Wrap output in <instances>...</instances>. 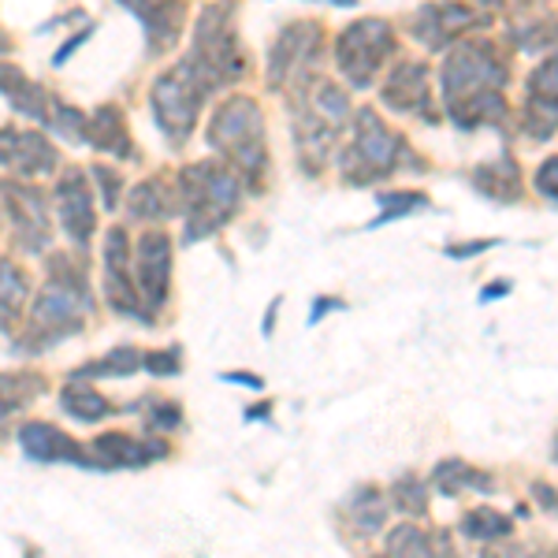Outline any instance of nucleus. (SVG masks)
Segmentation results:
<instances>
[{"mask_svg":"<svg viewBox=\"0 0 558 558\" xmlns=\"http://www.w3.org/2000/svg\"><path fill=\"white\" fill-rule=\"evenodd\" d=\"M510 60L495 41H454V52L444 60L439 89H444L447 120L458 131L502 128L510 120L507 101Z\"/></svg>","mask_w":558,"mask_h":558,"instance_id":"1","label":"nucleus"},{"mask_svg":"<svg viewBox=\"0 0 558 558\" xmlns=\"http://www.w3.org/2000/svg\"><path fill=\"white\" fill-rule=\"evenodd\" d=\"M45 268H49V276L34 299L23 336L15 339V354H45L64 339L78 336L86 328V313L94 310V291H89L83 257L52 254Z\"/></svg>","mask_w":558,"mask_h":558,"instance_id":"2","label":"nucleus"},{"mask_svg":"<svg viewBox=\"0 0 558 558\" xmlns=\"http://www.w3.org/2000/svg\"><path fill=\"white\" fill-rule=\"evenodd\" d=\"M291 94V131H294V149H299L302 172L320 175L328 168L331 153L343 128L350 123V97L343 86H336L331 78L310 75L299 86L287 89Z\"/></svg>","mask_w":558,"mask_h":558,"instance_id":"3","label":"nucleus"},{"mask_svg":"<svg viewBox=\"0 0 558 558\" xmlns=\"http://www.w3.org/2000/svg\"><path fill=\"white\" fill-rule=\"evenodd\" d=\"M239 0H216L205 4L191 34V52H186L183 68L191 71L205 94H216L223 86H235L246 78L250 57L239 38Z\"/></svg>","mask_w":558,"mask_h":558,"instance_id":"4","label":"nucleus"},{"mask_svg":"<svg viewBox=\"0 0 558 558\" xmlns=\"http://www.w3.org/2000/svg\"><path fill=\"white\" fill-rule=\"evenodd\" d=\"M354 134H350L347 149L339 153V175L347 186H376L395 172H425V160L413 153L407 134L391 131L376 108H357L350 116Z\"/></svg>","mask_w":558,"mask_h":558,"instance_id":"5","label":"nucleus"},{"mask_svg":"<svg viewBox=\"0 0 558 558\" xmlns=\"http://www.w3.org/2000/svg\"><path fill=\"white\" fill-rule=\"evenodd\" d=\"M209 149L231 168L246 191H257L268 175L265 112L254 97H228L209 120Z\"/></svg>","mask_w":558,"mask_h":558,"instance_id":"6","label":"nucleus"},{"mask_svg":"<svg viewBox=\"0 0 558 558\" xmlns=\"http://www.w3.org/2000/svg\"><path fill=\"white\" fill-rule=\"evenodd\" d=\"M242 179L228 165L216 160H197V165L179 172V197H183L186 228L183 242L194 246L202 239H213L242 205Z\"/></svg>","mask_w":558,"mask_h":558,"instance_id":"7","label":"nucleus"},{"mask_svg":"<svg viewBox=\"0 0 558 558\" xmlns=\"http://www.w3.org/2000/svg\"><path fill=\"white\" fill-rule=\"evenodd\" d=\"M395 49H399V34L387 20H354L336 38V68L350 89H368L391 64Z\"/></svg>","mask_w":558,"mask_h":558,"instance_id":"8","label":"nucleus"},{"mask_svg":"<svg viewBox=\"0 0 558 558\" xmlns=\"http://www.w3.org/2000/svg\"><path fill=\"white\" fill-rule=\"evenodd\" d=\"M205 101H209V94H205V86L183 68V60H179L172 71L153 78V89H149L153 123H157L160 134H165L172 146L191 142Z\"/></svg>","mask_w":558,"mask_h":558,"instance_id":"9","label":"nucleus"},{"mask_svg":"<svg viewBox=\"0 0 558 558\" xmlns=\"http://www.w3.org/2000/svg\"><path fill=\"white\" fill-rule=\"evenodd\" d=\"M324 57V26L320 23H291L279 31V38L268 49V89L287 94L302 78L317 75Z\"/></svg>","mask_w":558,"mask_h":558,"instance_id":"10","label":"nucleus"},{"mask_svg":"<svg viewBox=\"0 0 558 558\" xmlns=\"http://www.w3.org/2000/svg\"><path fill=\"white\" fill-rule=\"evenodd\" d=\"M488 23H492L488 15H481L470 4H458V0H432V4L413 12L410 34L425 45L428 52H447L454 41L484 31Z\"/></svg>","mask_w":558,"mask_h":558,"instance_id":"11","label":"nucleus"},{"mask_svg":"<svg viewBox=\"0 0 558 558\" xmlns=\"http://www.w3.org/2000/svg\"><path fill=\"white\" fill-rule=\"evenodd\" d=\"M101 291H105V302H108V310H112V313H120V317H131V320L153 328V317H149L146 305H142V299H138V283H134V272H131L128 228H108V235H105Z\"/></svg>","mask_w":558,"mask_h":558,"instance_id":"12","label":"nucleus"},{"mask_svg":"<svg viewBox=\"0 0 558 558\" xmlns=\"http://www.w3.org/2000/svg\"><path fill=\"white\" fill-rule=\"evenodd\" d=\"M0 202H4L8 223H12L15 246L26 250V254H45L52 242V228L41 194L31 183H20V179H0Z\"/></svg>","mask_w":558,"mask_h":558,"instance_id":"13","label":"nucleus"},{"mask_svg":"<svg viewBox=\"0 0 558 558\" xmlns=\"http://www.w3.org/2000/svg\"><path fill=\"white\" fill-rule=\"evenodd\" d=\"M134 283L149 317H157L172 294V239L165 231H146L134 246Z\"/></svg>","mask_w":558,"mask_h":558,"instance_id":"14","label":"nucleus"},{"mask_svg":"<svg viewBox=\"0 0 558 558\" xmlns=\"http://www.w3.org/2000/svg\"><path fill=\"white\" fill-rule=\"evenodd\" d=\"M428 64L425 60H399L387 75L380 89L384 105L399 116H417L421 123H439L436 101H432V83H428Z\"/></svg>","mask_w":558,"mask_h":558,"instance_id":"15","label":"nucleus"},{"mask_svg":"<svg viewBox=\"0 0 558 558\" xmlns=\"http://www.w3.org/2000/svg\"><path fill=\"white\" fill-rule=\"evenodd\" d=\"M172 454L168 439L157 436H128V432H105L89 444V465L94 470H146Z\"/></svg>","mask_w":558,"mask_h":558,"instance_id":"16","label":"nucleus"},{"mask_svg":"<svg viewBox=\"0 0 558 558\" xmlns=\"http://www.w3.org/2000/svg\"><path fill=\"white\" fill-rule=\"evenodd\" d=\"M521 131L529 142H551L558 123V83H555V57H547L525 83L521 101Z\"/></svg>","mask_w":558,"mask_h":558,"instance_id":"17","label":"nucleus"},{"mask_svg":"<svg viewBox=\"0 0 558 558\" xmlns=\"http://www.w3.org/2000/svg\"><path fill=\"white\" fill-rule=\"evenodd\" d=\"M0 168L23 179L49 175L60 168V153L41 131L0 128Z\"/></svg>","mask_w":558,"mask_h":558,"instance_id":"18","label":"nucleus"},{"mask_svg":"<svg viewBox=\"0 0 558 558\" xmlns=\"http://www.w3.org/2000/svg\"><path fill=\"white\" fill-rule=\"evenodd\" d=\"M57 213H60V223H64L68 239L75 242L78 250L89 246L97 231V209H94V194H89V183H86V172L78 168H68L57 183Z\"/></svg>","mask_w":558,"mask_h":558,"instance_id":"19","label":"nucleus"},{"mask_svg":"<svg viewBox=\"0 0 558 558\" xmlns=\"http://www.w3.org/2000/svg\"><path fill=\"white\" fill-rule=\"evenodd\" d=\"M116 4H123L134 20L142 23L153 57L175 49L179 38H183V26H186V4H183V0H116Z\"/></svg>","mask_w":558,"mask_h":558,"instance_id":"20","label":"nucleus"},{"mask_svg":"<svg viewBox=\"0 0 558 558\" xmlns=\"http://www.w3.org/2000/svg\"><path fill=\"white\" fill-rule=\"evenodd\" d=\"M20 447H23V454L38 465L68 462V465H78V470H94L86 447H78L68 432H60L57 425H49V421H31V425H23Z\"/></svg>","mask_w":558,"mask_h":558,"instance_id":"21","label":"nucleus"},{"mask_svg":"<svg viewBox=\"0 0 558 558\" xmlns=\"http://www.w3.org/2000/svg\"><path fill=\"white\" fill-rule=\"evenodd\" d=\"M0 97H4L20 116H26V120L49 128L57 94H49V89L38 86L34 78H26V71H20L15 64H4V60H0Z\"/></svg>","mask_w":558,"mask_h":558,"instance_id":"22","label":"nucleus"},{"mask_svg":"<svg viewBox=\"0 0 558 558\" xmlns=\"http://www.w3.org/2000/svg\"><path fill=\"white\" fill-rule=\"evenodd\" d=\"M510 41L521 52H544L555 45V20L544 12V0H514L510 12Z\"/></svg>","mask_w":558,"mask_h":558,"instance_id":"23","label":"nucleus"},{"mask_svg":"<svg viewBox=\"0 0 558 558\" xmlns=\"http://www.w3.org/2000/svg\"><path fill=\"white\" fill-rule=\"evenodd\" d=\"M86 142L97 153H108V157H120V160H134V142L128 131V120H123V108L116 105H101L94 116L86 120Z\"/></svg>","mask_w":558,"mask_h":558,"instance_id":"24","label":"nucleus"},{"mask_svg":"<svg viewBox=\"0 0 558 558\" xmlns=\"http://www.w3.org/2000/svg\"><path fill=\"white\" fill-rule=\"evenodd\" d=\"M339 518L350 525V533H354V539H368L376 536L384 529L387 521V499L380 495V488L376 484H365V488L350 492V499L339 507Z\"/></svg>","mask_w":558,"mask_h":558,"instance_id":"25","label":"nucleus"},{"mask_svg":"<svg viewBox=\"0 0 558 558\" xmlns=\"http://www.w3.org/2000/svg\"><path fill=\"white\" fill-rule=\"evenodd\" d=\"M473 186L484 197L499 205H514L521 202V175H518V160L510 153H502L499 160H488L473 172Z\"/></svg>","mask_w":558,"mask_h":558,"instance_id":"26","label":"nucleus"},{"mask_svg":"<svg viewBox=\"0 0 558 558\" xmlns=\"http://www.w3.org/2000/svg\"><path fill=\"white\" fill-rule=\"evenodd\" d=\"M26 299H31V276L12 257H0V336L20 324Z\"/></svg>","mask_w":558,"mask_h":558,"instance_id":"27","label":"nucleus"},{"mask_svg":"<svg viewBox=\"0 0 558 558\" xmlns=\"http://www.w3.org/2000/svg\"><path fill=\"white\" fill-rule=\"evenodd\" d=\"M128 216L138 223H157L175 216V194L165 179H142L128 194Z\"/></svg>","mask_w":558,"mask_h":558,"instance_id":"28","label":"nucleus"},{"mask_svg":"<svg viewBox=\"0 0 558 558\" xmlns=\"http://www.w3.org/2000/svg\"><path fill=\"white\" fill-rule=\"evenodd\" d=\"M60 410L68 417H75L78 425H97V421L112 417V413H123V407H112L105 395H97L89 380H71L64 391H60Z\"/></svg>","mask_w":558,"mask_h":558,"instance_id":"29","label":"nucleus"},{"mask_svg":"<svg viewBox=\"0 0 558 558\" xmlns=\"http://www.w3.org/2000/svg\"><path fill=\"white\" fill-rule=\"evenodd\" d=\"M432 488L439 495H447V499H454V495H462V492H492V476L470 462H462V458H447V462H439L436 473H432Z\"/></svg>","mask_w":558,"mask_h":558,"instance_id":"30","label":"nucleus"},{"mask_svg":"<svg viewBox=\"0 0 558 558\" xmlns=\"http://www.w3.org/2000/svg\"><path fill=\"white\" fill-rule=\"evenodd\" d=\"M138 368H142V350L138 347H112L105 357L75 368L71 380H123V376H134Z\"/></svg>","mask_w":558,"mask_h":558,"instance_id":"31","label":"nucleus"},{"mask_svg":"<svg viewBox=\"0 0 558 558\" xmlns=\"http://www.w3.org/2000/svg\"><path fill=\"white\" fill-rule=\"evenodd\" d=\"M458 533L465 539H476V544H495V539H507L514 533V518L499 514V510H492V507H476L470 514H462Z\"/></svg>","mask_w":558,"mask_h":558,"instance_id":"32","label":"nucleus"},{"mask_svg":"<svg viewBox=\"0 0 558 558\" xmlns=\"http://www.w3.org/2000/svg\"><path fill=\"white\" fill-rule=\"evenodd\" d=\"M387 551L391 555H444L447 536L425 533L421 525H399L391 536H387Z\"/></svg>","mask_w":558,"mask_h":558,"instance_id":"33","label":"nucleus"},{"mask_svg":"<svg viewBox=\"0 0 558 558\" xmlns=\"http://www.w3.org/2000/svg\"><path fill=\"white\" fill-rule=\"evenodd\" d=\"M41 391H45L41 376H31V373H0V417H8V413H20L26 402L38 399Z\"/></svg>","mask_w":558,"mask_h":558,"instance_id":"34","label":"nucleus"},{"mask_svg":"<svg viewBox=\"0 0 558 558\" xmlns=\"http://www.w3.org/2000/svg\"><path fill=\"white\" fill-rule=\"evenodd\" d=\"M376 202H380V216H376L373 223H365V231H376V228H384V223H391V220H407V216L428 209V197L417 194V191L376 194Z\"/></svg>","mask_w":558,"mask_h":558,"instance_id":"35","label":"nucleus"},{"mask_svg":"<svg viewBox=\"0 0 558 558\" xmlns=\"http://www.w3.org/2000/svg\"><path fill=\"white\" fill-rule=\"evenodd\" d=\"M391 507H399L402 514H410V518L428 514V484L421 481L417 473H402L399 481L391 484Z\"/></svg>","mask_w":558,"mask_h":558,"instance_id":"36","label":"nucleus"},{"mask_svg":"<svg viewBox=\"0 0 558 558\" xmlns=\"http://www.w3.org/2000/svg\"><path fill=\"white\" fill-rule=\"evenodd\" d=\"M89 179L97 183V197H101V205L108 213L120 209V197H123V175L116 172L112 165H94L89 168Z\"/></svg>","mask_w":558,"mask_h":558,"instance_id":"37","label":"nucleus"},{"mask_svg":"<svg viewBox=\"0 0 558 558\" xmlns=\"http://www.w3.org/2000/svg\"><path fill=\"white\" fill-rule=\"evenodd\" d=\"M142 417H146V425L153 432H160V436L183 425V410H179L175 402H168V399H149L146 410H142Z\"/></svg>","mask_w":558,"mask_h":558,"instance_id":"38","label":"nucleus"},{"mask_svg":"<svg viewBox=\"0 0 558 558\" xmlns=\"http://www.w3.org/2000/svg\"><path fill=\"white\" fill-rule=\"evenodd\" d=\"M142 365H146L153 376H179V368H183V350L179 347L153 350V354H142Z\"/></svg>","mask_w":558,"mask_h":558,"instance_id":"39","label":"nucleus"},{"mask_svg":"<svg viewBox=\"0 0 558 558\" xmlns=\"http://www.w3.org/2000/svg\"><path fill=\"white\" fill-rule=\"evenodd\" d=\"M555 168H558V160H555V157H547L544 165L536 168V191H539V197H544V202H551V205H555V197H558Z\"/></svg>","mask_w":558,"mask_h":558,"instance_id":"40","label":"nucleus"},{"mask_svg":"<svg viewBox=\"0 0 558 558\" xmlns=\"http://www.w3.org/2000/svg\"><path fill=\"white\" fill-rule=\"evenodd\" d=\"M499 242L495 239H473V242H454V246H447V257L454 260H465V257H476V254H488V250H495Z\"/></svg>","mask_w":558,"mask_h":558,"instance_id":"41","label":"nucleus"},{"mask_svg":"<svg viewBox=\"0 0 558 558\" xmlns=\"http://www.w3.org/2000/svg\"><path fill=\"white\" fill-rule=\"evenodd\" d=\"M89 34H94V23H89V26H83V31H78V34H75V38H71V41H64V45H60V52H57V57H52V68H64L68 60L75 57V49H78V45H83V41L89 38Z\"/></svg>","mask_w":558,"mask_h":558,"instance_id":"42","label":"nucleus"},{"mask_svg":"<svg viewBox=\"0 0 558 558\" xmlns=\"http://www.w3.org/2000/svg\"><path fill=\"white\" fill-rule=\"evenodd\" d=\"M331 310H347V305L339 299H317V302H313V310H310V324H320L324 313H331Z\"/></svg>","mask_w":558,"mask_h":558,"instance_id":"43","label":"nucleus"},{"mask_svg":"<svg viewBox=\"0 0 558 558\" xmlns=\"http://www.w3.org/2000/svg\"><path fill=\"white\" fill-rule=\"evenodd\" d=\"M220 380L223 384H246L250 391H260V387H265V380H260V376H254V373H223Z\"/></svg>","mask_w":558,"mask_h":558,"instance_id":"44","label":"nucleus"},{"mask_svg":"<svg viewBox=\"0 0 558 558\" xmlns=\"http://www.w3.org/2000/svg\"><path fill=\"white\" fill-rule=\"evenodd\" d=\"M507 294H510V283H507V279H495L488 291H481V302L488 305V302H495V299H507Z\"/></svg>","mask_w":558,"mask_h":558,"instance_id":"45","label":"nucleus"},{"mask_svg":"<svg viewBox=\"0 0 558 558\" xmlns=\"http://www.w3.org/2000/svg\"><path fill=\"white\" fill-rule=\"evenodd\" d=\"M533 492H536V502L547 510V514H555V499H551V484H533Z\"/></svg>","mask_w":558,"mask_h":558,"instance_id":"46","label":"nucleus"},{"mask_svg":"<svg viewBox=\"0 0 558 558\" xmlns=\"http://www.w3.org/2000/svg\"><path fill=\"white\" fill-rule=\"evenodd\" d=\"M276 313H279V299L268 305V317H265V336H272V320H276Z\"/></svg>","mask_w":558,"mask_h":558,"instance_id":"47","label":"nucleus"},{"mask_svg":"<svg viewBox=\"0 0 558 558\" xmlns=\"http://www.w3.org/2000/svg\"><path fill=\"white\" fill-rule=\"evenodd\" d=\"M313 4H328V8H357V0H313Z\"/></svg>","mask_w":558,"mask_h":558,"instance_id":"48","label":"nucleus"},{"mask_svg":"<svg viewBox=\"0 0 558 558\" xmlns=\"http://www.w3.org/2000/svg\"><path fill=\"white\" fill-rule=\"evenodd\" d=\"M268 413H272L268 407H257V410H250V413H246V421H268Z\"/></svg>","mask_w":558,"mask_h":558,"instance_id":"49","label":"nucleus"},{"mask_svg":"<svg viewBox=\"0 0 558 558\" xmlns=\"http://www.w3.org/2000/svg\"><path fill=\"white\" fill-rule=\"evenodd\" d=\"M8 49H12V41H8L4 34H0V52H8Z\"/></svg>","mask_w":558,"mask_h":558,"instance_id":"50","label":"nucleus"}]
</instances>
